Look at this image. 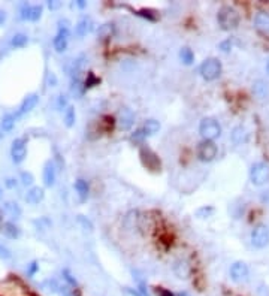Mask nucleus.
Listing matches in <instances>:
<instances>
[{"mask_svg":"<svg viewBox=\"0 0 269 296\" xmlns=\"http://www.w3.org/2000/svg\"><path fill=\"white\" fill-rule=\"evenodd\" d=\"M0 138H2V133H0Z\"/></svg>","mask_w":269,"mask_h":296,"instance_id":"nucleus-47","label":"nucleus"},{"mask_svg":"<svg viewBox=\"0 0 269 296\" xmlns=\"http://www.w3.org/2000/svg\"><path fill=\"white\" fill-rule=\"evenodd\" d=\"M5 209L8 214H11L12 217H18L21 214V208L18 206V203H14V202H6L5 203Z\"/></svg>","mask_w":269,"mask_h":296,"instance_id":"nucleus-29","label":"nucleus"},{"mask_svg":"<svg viewBox=\"0 0 269 296\" xmlns=\"http://www.w3.org/2000/svg\"><path fill=\"white\" fill-rule=\"evenodd\" d=\"M62 6V2H57V0H54V2H48V8L50 9H57Z\"/></svg>","mask_w":269,"mask_h":296,"instance_id":"nucleus-41","label":"nucleus"},{"mask_svg":"<svg viewBox=\"0 0 269 296\" xmlns=\"http://www.w3.org/2000/svg\"><path fill=\"white\" fill-rule=\"evenodd\" d=\"M174 274L179 278V280H187L191 274V268L190 263L185 259H178L174 263Z\"/></svg>","mask_w":269,"mask_h":296,"instance_id":"nucleus-14","label":"nucleus"},{"mask_svg":"<svg viewBox=\"0 0 269 296\" xmlns=\"http://www.w3.org/2000/svg\"><path fill=\"white\" fill-rule=\"evenodd\" d=\"M254 26L262 32H269V14L268 12H257L254 17Z\"/></svg>","mask_w":269,"mask_h":296,"instance_id":"nucleus-19","label":"nucleus"},{"mask_svg":"<svg viewBox=\"0 0 269 296\" xmlns=\"http://www.w3.org/2000/svg\"><path fill=\"white\" fill-rule=\"evenodd\" d=\"M11 156H12L14 163H21L26 159V156H27V142H26L24 138L14 139L12 147H11Z\"/></svg>","mask_w":269,"mask_h":296,"instance_id":"nucleus-9","label":"nucleus"},{"mask_svg":"<svg viewBox=\"0 0 269 296\" xmlns=\"http://www.w3.org/2000/svg\"><path fill=\"white\" fill-rule=\"evenodd\" d=\"M0 259H11V251L0 244Z\"/></svg>","mask_w":269,"mask_h":296,"instance_id":"nucleus-37","label":"nucleus"},{"mask_svg":"<svg viewBox=\"0 0 269 296\" xmlns=\"http://www.w3.org/2000/svg\"><path fill=\"white\" fill-rule=\"evenodd\" d=\"M232 139L235 144H242L247 141V130L244 127H235L233 129V133H232Z\"/></svg>","mask_w":269,"mask_h":296,"instance_id":"nucleus-25","label":"nucleus"},{"mask_svg":"<svg viewBox=\"0 0 269 296\" xmlns=\"http://www.w3.org/2000/svg\"><path fill=\"white\" fill-rule=\"evenodd\" d=\"M141 156H142V157H148V160H144V165L148 166L150 169H154V171H156V169L160 168V160H159V157H157L150 148H145V147H144V148L141 150Z\"/></svg>","mask_w":269,"mask_h":296,"instance_id":"nucleus-16","label":"nucleus"},{"mask_svg":"<svg viewBox=\"0 0 269 296\" xmlns=\"http://www.w3.org/2000/svg\"><path fill=\"white\" fill-rule=\"evenodd\" d=\"M157 293H159V296H175L174 293H171V292L166 290V289H159Z\"/></svg>","mask_w":269,"mask_h":296,"instance_id":"nucleus-40","label":"nucleus"},{"mask_svg":"<svg viewBox=\"0 0 269 296\" xmlns=\"http://www.w3.org/2000/svg\"><path fill=\"white\" fill-rule=\"evenodd\" d=\"M84 90H86V86L80 81V78H74L72 86H71V93L75 98H81L84 95Z\"/></svg>","mask_w":269,"mask_h":296,"instance_id":"nucleus-24","label":"nucleus"},{"mask_svg":"<svg viewBox=\"0 0 269 296\" xmlns=\"http://www.w3.org/2000/svg\"><path fill=\"white\" fill-rule=\"evenodd\" d=\"M56 168H54V163L53 162H47L45 166H44V184L47 187H53L54 183H56Z\"/></svg>","mask_w":269,"mask_h":296,"instance_id":"nucleus-17","label":"nucleus"},{"mask_svg":"<svg viewBox=\"0 0 269 296\" xmlns=\"http://www.w3.org/2000/svg\"><path fill=\"white\" fill-rule=\"evenodd\" d=\"M135 123V114L130 108H121L118 111V117H117V126L120 130H129L132 129Z\"/></svg>","mask_w":269,"mask_h":296,"instance_id":"nucleus-10","label":"nucleus"},{"mask_svg":"<svg viewBox=\"0 0 269 296\" xmlns=\"http://www.w3.org/2000/svg\"><path fill=\"white\" fill-rule=\"evenodd\" d=\"M44 196H45L44 189H41V187H32L27 192V195H26V202L27 203H32V205H36V203H39L44 199Z\"/></svg>","mask_w":269,"mask_h":296,"instance_id":"nucleus-18","label":"nucleus"},{"mask_svg":"<svg viewBox=\"0 0 269 296\" xmlns=\"http://www.w3.org/2000/svg\"><path fill=\"white\" fill-rule=\"evenodd\" d=\"M96 84H99V78H96L93 74H89V78H87V81H86V89H90V87H93V86H96Z\"/></svg>","mask_w":269,"mask_h":296,"instance_id":"nucleus-34","label":"nucleus"},{"mask_svg":"<svg viewBox=\"0 0 269 296\" xmlns=\"http://www.w3.org/2000/svg\"><path fill=\"white\" fill-rule=\"evenodd\" d=\"M269 242V229L265 224H259L253 232H251V244L257 248L266 247Z\"/></svg>","mask_w":269,"mask_h":296,"instance_id":"nucleus-7","label":"nucleus"},{"mask_svg":"<svg viewBox=\"0 0 269 296\" xmlns=\"http://www.w3.org/2000/svg\"><path fill=\"white\" fill-rule=\"evenodd\" d=\"M0 296H30V293L18 278L9 277L0 283Z\"/></svg>","mask_w":269,"mask_h":296,"instance_id":"nucleus-1","label":"nucleus"},{"mask_svg":"<svg viewBox=\"0 0 269 296\" xmlns=\"http://www.w3.org/2000/svg\"><path fill=\"white\" fill-rule=\"evenodd\" d=\"M142 129L145 130V133H147V136H150V135H154V133H157L159 132V129H160V123L157 121V120H147L145 123H144V126H142Z\"/></svg>","mask_w":269,"mask_h":296,"instance_id":"nucleus-23","label":"nucleus"},{"mask_svg":"<svg viewBox=\"0 0 269 296\" xmlns=\"http://www.w3.org/2000/svg\"><path fill=\"white\" fill-rule=\"evenodd\" d=\"M21 180H23V184L24 186H32L33 181H35V178H33V175L30 172H23L21 174Z\"/></svg>","mask_w":269,"mask_h":296,"instance_id":"nucleus-33","label":"nucleus"},{"mask_svg":"<svg viewBox=\"0 0 269 296\" xmlns=\"http://www.w3.org/2000/svg\"><path fill=\"white\" fill-rule=\"evenodd\" d=\"M217 21L223 30H233L239 24V14L230 6H223L217 14Z\"/></svg>","mask_w":269,"mask_h":296,"instance_id":"nucleus-2","label":"nucleus"},{"mask_svg":"<svg viewBox=\"0 0 269 296\" xmlns=\"http://www.w3.org/2000/svg\"><path fill=\"white\" fill-rule=\"evenodd\" d=\"M78 221H80L86 229H89V230H91V229H93L91 221H90V220H86V217H84V215H80V217H78Z\"/></svg>","mask_w":269,"mask_h":296,"instance_id":"nucleus-38","label":"nucleus"},{"mask_svg":"<svg viewBox=\"0 0 269 296\" xmlns=\"http://www.w3.org/2000/svg\"><path fill=\"white\" fill-rule=\"evenodd\" d=\"M68 24H69L68 21H65V26L60 23V26H59V33L56 35V38H54V41H53L54 48H56L57 53H63V51L68 48V39H69V26H68Z\"/></svg>","mask_w":269,"mask_h":296,"instance_id":"nucleus-8","label":"nucleus"},{"mask_svg":"<svg viewBox=\"0 0 269 296\" xmlns=\"http://www.w3.org/2000/svg\"><path fill=\"white\" fill-rule=\"evenodd\" d=\"M66 106H68V99H66V96L60 95L59 99H57V108L60 111H63V108H66Z\"/></svg>","mask_w":269,"mask_h":296,"instance_id":"nucleus-36","label":"nucleus"},{"mask_svg":"<svg viewBox=\"0 0 269 296\" xmlns=\"http://www.w3.org/2000/svg\"><path fill=\"white\" fill-rule=\"evenodd\" d=\"M63 277H65V280H66L69 284H72V286H77V284H78V283H77V280H75V277H74L68 269H65V271H63Z\"/></svg>","mask_w":269,"mask_h":296,"instance_id":"nucleus-35","label":"nucleus"},{"mask_svg":"<svg viewBox=\"0 0 269 296\" xmlns=\"http://www.w3.org/2000/svg\"><path fill=\"white\" fill-rule=\"evenodd\" d=\"M2 232H3L8 238H12V239H15V238L20 236V229H18L14 223H11V221H6V223L2 224Z\"/></svg>","mask_w":269,"mask_h":296,"instance_id":"nucleus-22","label":"nucleus"},{"mask_svg":"<svg viewBox=\"0 0 269 296\" xmlns=\"http://www.w3.org/2000/svg\"><path fill=\"white\" fill-rule=\"evenodd\" d=\"M145 138H147V133H145V130H144L142 127L138 129V130L132 135V141H135V142H142Z\"/></svg>","mask_w":269,"mask_h":296,"instance_id":"nucleus-32","label":"nucleus"},{"mask_svg":"<svg viewBox=\"0 0 269 296\" xmlns=\"http://www.w3.org/2000/svg\"><path fill=\"white\" fill-rule=\"evenodd\" d=\"M86 5H87V3L84 2V0H78V2H77V6H78V8H84Z\"/></svg>","mask_w":269,"mask_h":296,"instance_id":"nucleus-45","label":"nucleus"},{"mask_svg":"<svg viewBox=\"0 0 269 296\" xmlns=\"http://www.w3.org/2000/svg\"><path fill=\"white\" fill-rule=\"evenodd\" d=\"M230 48H232V42H230V39H229V41H224V42H221V44H220V50H221V51H224V53H229V51H230Z\"/></svg>","mask_w":269,"mask_h":296,"instance_id":"nucleus-39","label":"nucleus"},{"mask_svg":"<svg viewBox=\"0 0 269 296\" xmlns=\"http://www.w3.org/2000/svg\"><path fill=\"white\" fill-rule=\"evenodd\" d=\"M179 57H181L184 65H191L194 62V54L190 48H182L181 53H179Z\"/></svg>","mask_w":269,"mask_h":296,"instance_id":"nucleus-28","label":"nucleus"},{"mask_svg":"<svg viewBox=\"0 0 269 296\" xmlns=\"http://www.w3.org/2000/svg\"><path fill=\"white\" fill-rule=\"evenodd\" d=\"M6 20V12L5 11H0V26H2Z\"/></svg>","mask_w":269,"mask_h":296,"instance_id":"nucleus-43","label":"nucleus"},{"mask_svg":"<svg viewBox=\"0 0 269 296\" xmlns=\"http://www.w3.org/2000/svg\"><path fill=\"white\" fill-rule=\"evenodd\" d=\"M42 17V6L41 5H23L21 8V18L29 21H38Z\"/></svg>","mask_w":269,"mask_h":296,"instance_id":"nucleus-12","label":"nucleus"},{"mask_svg":"<svg viewBox=\"0 0 269 296\" xmlns=\"http://www.w3.org/2000/svg\"><path fill=\"white\" fill-rule=\"evenodd\" d=\"M6 186H8V187H15V186H17V181H15V180H8V181H6Z\"/></svg>","mask_w":269,"mask_h":296,"instance_id":"nucleus-44","label":"nucleus"},{"mask_svg":"<svg viewBox=\"0 0 269 296\" xmlns=\"http://www.w3.org/2000/svg\"><path fill=\"white\" fill-rule=\"evenodd\" d=\"M38 102H39V95H30V96H27L24 100H23V103L20 105V108H18V111H17V114H15V118H18V117H23V115H26L27 112H30L36 105H38Z\"/></svg>","mask_w":269,"mask_h":296,"instance_id":"nucleus-13","label":"nucleus"},{"mask_svg":"<svg viewBox=\"0 0 269 296\" xmlns=\"http://www.w3.org/2000/svg\"><path fill=\"white\" fill-rule=\"evenodd\" d=\"M266 72L269 74V60H268V63H266Z\"/></svg>","mask_w":269,"mask_h":296,"instance_id":"nucleus-46","label":"nucleus"},{"mask_svg":"<svg viewBox=\"0 0 269 296\" xmlns=\"http://www.w3.org/2000/svg\"><path fill=\"white\" fill-rule=\"evenodd\" d=\"M114 32H115V26H114L112 23H105V24H102V26L99 27L97 36H99L100 39H109V38H112Z\"/></svg>","mask_w":269,"mask_h":296,"instance_id":"nucleus-21","label":"nucleus"},{"mask_svg":"<svg viewBox=\"0 0 269 296\" xmlns=\"http://www.w3.org/2000/svg\"><path fill=\"white\" fill-rule=\"evenodd\" d=\"M200 75L205 81H214L221 75V63L218 59H206L200 65Z\"/></svg>","mask_w":269,"mask_h":296,"instance_id":"nucleus-3","label":"nucleus"},{"mask_svg":"<svg viewBox=\"0 0 269 296\" xmlns=\"http://www.w3.org/2000/svg\"><path fill=\"white\" fill-rule=\"evenodd\" d=\"M75 190L78 192V196H80L81 202H86L87 197H89V192H90L89 183H87L86 180H83V178L77 180V183H75Z\"/></svg>","mask_w":269,"mask_h":296,"instance_id":"nucleus-20","label":"nucleus"},{"mask_svg":"<svg viewBox=\"0 0 269 296\" xmlns=\"http://www.w3.org/2000/svg\"><path fill=\"white\" fill-rule=\"evenodd\" d=\"M15 115H12V114H6L3 118H2V129L5 130V132H11L12 129H14V126H15Z\"/></svg>","mask_w":269,"mask_h":296,"instance_id":"nucleus-27","label":"nucleus"},{"mask_svg":"<svg viewBox=\"0 0 269 296\" xmlns=\"http://www.w3.org/2000/svg\"><path fill=\"white\" fill-rule=\"evenodd\" d=\"M91 29H93V20L90 18V17H83L78 23H77V26H75V33L78 35V36H86L87 33H90L91 32Z\"/></svg>","mask_w":269,"mask_h":296,"instance_id":"nucleus-15","label":"nucleus"},{"mask_svg":"<svg viewBox=\"0 0 269 296\" xmlns=\"http://www.w3.org/2000/svg\"><path fill=\"white\" fill-rule=\"evenodd\" d=\"M27 42H29V38H27L26 35H23V33H17V35L12 38V45H14V47H17V48L24 47Z\"/></svg>","mask_w":269,"mask_h":296,"instance_id":"nucleus-30","label":"nucleus"},{"mask_svg":"<svg viewBox=\"0 0 269 296\" xmlns=\"http://www.w3.org/2000/svg\"><path fill=\"white\" fill-rule=\"evenodd\" d=\"M214 212V208L212 206H202L196 211V217L199 218H208L211 217V214Z\"/></svg>","mask_w":269,"mask_h":296,"instance_id":"nucleus-31","label":"nucleus"},{"mask_svg":"<svg viewBox=\"0 0 269 296\" xmlns=\"http://www.w3.org/2000/svg\"><path fill=\"white\" fill-rule=\"evenodd\" d=\"M199 133L202 135L203 141H212L220 136L221 127L217 120L214 118H203L199 124Z\"/></svg>","mask_w":269,"mask_h":296,"instance_id":"nucleus-4","label":"nucleus"},{"mask_svg":"<svg viewBox=\"0 0 269 296\" xmlns=\"http://www.w3.org/2000/svg\"><path fill=\"white\" fill-rule=\"evenodd\" d=\"M250 180L254 186H263L269 181V166L263 162L254 163L250 169Z\"/></svg>","mask_w":269,"mask_h":296,"instance_id":"nucleus-5","label":"nucleus"},{"mask_svg":"<svg viewBox=\"0 0 269 296\" xmlns=\"http://www.w3.org/2000/svg\"><path fill=\"white\" fill-rule=\"evenodd\" d=\"M36 271H38V263H36V262H33V263L30 265V268H29V272H27V274H29V275H33Z\"/></svg>","mask_w":269,"mask_h":296,"instance_id":"nucleus-42","label":"nucleus"},{"mask_svg":"<svg viewBox=\"0 0 269 296\" xmlns=\"http://www.w3.org/2000/svg\"><path fill=\"white\" fill-rule=\"evenodd\" d=\"M218 150H217V145L212 142V141H202L199 145H197V150H196V154L199 157V160L202 162H211L215 159Z\"/></svg>","mask_w":269,"mask_h":296,"instance_id":"nucleus-6","label":"nucleus"},{"mask_svg":"<svg viewBox=\"0 0 269 296\" xmlns=\"http://www.w3.org/2000/svg\"><path fill=\"white\" fill-rule=\"evenodd\" d=\"M230 278L235 283H242L248 278V266L244 262H235L230 266Z\"/></svg>","mask_w":269,"mask_h":296,"instance_id":"nucleus-11","label":"nucleus"},{"mask_svg":"<svg viewBox=\"0 0 269 296\" xmlns=\"http://www.w3.org/2000/svg\"><path fill=\"white\" fill-rule=\"evenodd\" d=\"M75 118H77V114H75V108L74 106H68L65 109V124L68 127H72L75 124Z\"/></svg>","mask_w":269,"mask_h":296,"instance_id":"nucleus-26","label":"nucleus"}]
</instances>
